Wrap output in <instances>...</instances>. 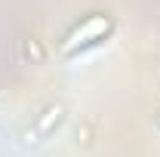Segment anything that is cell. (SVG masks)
Listing matches in <instances>:
<instances>
[{
  "label": "cell",
  "mask_w": 160,
  "mask_h": 157,
  "mask_svg": "<svg viewBox=\"0 0 160 157\" xmlns=\"http://www.w3.org/2000/svg\"><path fill=\"white\" fill-rule=\"evenodd\" d=\"M108 34H111V19H108V16H89V19H83L68 37L62 40V53H65V56H74L80 49L96 46V43L105 40Z\"/></svg>",
  "instance_id": "cell-1"
}]
</instances>
